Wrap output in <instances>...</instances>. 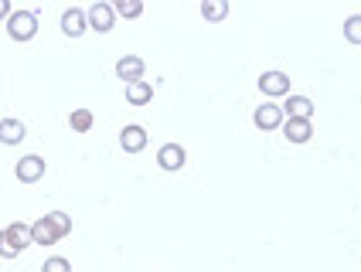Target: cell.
Wrapping results in <instances>:
<instances>
[{"mask_svg": "<svg viewBox=\"0 0 361 272\" xmlns=\"http://www.w3.org/2000/svg\"><path fill=\"white\" fill-rule=\"evenodd\" d=\"M116 75L130 85V82H143V58H137V55H123L120 61H116Z\"/></svg>", "mask_w": 361, "mask_h": 272, "instance_id": "obj_11", "label": "cell"}, {"mask_svg": "<svg viewBox=\"0 0 361 272\" xmlns=\"http://www.w3.org/2000/svg\"><path fill=\"white\" fill-rule=\"evenodd\" d=\"M61 31H65L68 38H82V35L89 31V18H85V11L68 7V11L61 14Z\"/></svg>", "mask_w": 361, "mask_h": 272, "instance_id": "obj_5", "label": "cell"}, {"mask_svg": "<svg viewBox=\"0 0 361 272\" xmlns=\"http://www.w3.org/2000/svg\"><path fill=\"white\" fill-rule=\"evenodd\" d=\"M225 14H228V4L225 0H204L201 4V18L204 20H221Z\"/></svg>", "mask_w": 361, "mask_h": 272, "instance_id": "obj_16", "label": "cell"}, {"mask_svg": "<svg viewBox=\"0 0 361 272\" xmlns=\"http://www.w3.org/2000/svg\"><path fill=\"white\" fill-rule=\"evenodd\" d=\"M68 232H72V218L65 211H51L31 225V245H55Z\"/></svg>", "mask_w": 361, "mask_h": 272, "instance_id": "obj_1", "label": "cell"}, {"mask_svg": "<svg viewBox=\"0 0 361 272\" xmlns=\"http://www.w3.org/2000/svg\"><path fill=\"white\" fill-rule=\"evenodd\" d=\"M259 89L266 96H290V75L286 72H262Z\"/></svg>", "mask_w": 361, "mask_h": 272, "instance_id": "obj_8", "label": "cell"}, {"mask_svg": "<svg viewBox=\"0 0 361 272\" xmlns=\"http://www.w3.org/2000/svg\"><path fill=\"white\" fill-rule=\"evenodd\" d=\"M85 18H89V27L92 31H99V35H106V31H113V18H116V11H113V4H92L89 11H85Z\"/></svg>", "mask_w": 361, "mask_h": 272, "instance_id": "obj_4", "label": "cell"}, {"mask_svg": "<svg viewBox=\"0 0 361 272\" xmlns=\"http://www.w3.org/2000/svg\"><path fill=\"white\" fill-rule=\"evenodd\" d=\"M283 136L290 143H307L314 136V126H310V119H286L283 123Z\"/></svg>", "mask_w": 361, "mask_h": 272, "instance_id": "obj_13", "label": "cell"}, {"mask_svg": "<svg viewBox=\"0 0 361 272\" xmlns=\"http://www.w3.org/2000/svg\"><path fill=\"white\" fill-rule=\"evenodd\" d=\"M252 123H256L259 130H280L283 126V109L280 106H273V102H266V106H259V109L252 113Z\"/></svg>", "mask_w": 361, "mask_h": 272, "instance_id": "obj_9", "label": "cell"}, {"mask_svg": "<svg viewBox=\"0 0 361 272\" xmlns=\"http://www.w3.org/2000/svg\"><path fill=\"white\" fill-rule=\"evenodd\" d=\"M120 147L126 150V154H140L143 147H147V130L143 126H123V133H120Z\"/></svg>", "mask_w": 361, "mask_h": 272, "instance_id": "obj_10", "label": "cell"}, {"mask_svg": "<svg viewBox=\"0 0 361 272\" xmlns=\"http://www.w3.org/2000/svg\"><path fill=\"white\" fill-rule=\"evenodd\" d=\"M24 123L20 119H0V143H7V147H18L20 140H24Z\"/></svg>", "mask_w": 361, "mask_h": 272, "instance_id": "obj_14", "label": "cell"}, {"mask_svg": "<svg viewBox=\"0 0 361 272\" xmlns=\"http://www.w3.org/2000/svg\"><path fill=\"white\" fill-rule=\"evenodd\" d=\"M113 11H116L120 18H140L143 4H140V0H116V4H113Z\"/></svg>", "mask_w": 361, "mask_h": 272, "instance_id": "obj_17", "label": "cell"}, {"mask_svg": "<svg viewBox=\"0 0 361 272\" xmlns=\"http://www.w3.org/2000/svg\"><path fill=\"white\" fill-rule=\"evenodd\" d=\"M344 38L351 41V44H361V14H351V18L344 20Z\"/></svg>", "mask_w": 361, "mask_h": 272, "instance_id": "obj_19", "label": "cell"}, {"mask_svg": "<svg viewBox=\"0 0 361 272\" xmlns=\"http://www.w3.org/2000/svg\"><path fill=\"white\" fill-rule=\"evenodd\" d=\"M41 272H72V266H68V259L55 255V259H48V262L41 266Z\"/></svg>", "mask_w": 361, "mask_h": 272, "instance_id": "obj_20", "label": "cell"}, {"mask_svg": "<svg viewBox=\"0 0 361 272\" xmlns=\"http://www.w3.org/2000/svg\"><path fill=\"white\" fill-rule=\"evenodd\" d=\"M68 123H72L75 133H89V130H92V113H89V109H75V113L68 116Z\"/></svg>", "mask_w": 361, "mask_h": 272, "instance_id": "obj_18", "label": "cell"}, {"mask_svg": "<svg viewBox=\"0 0 361 272\" xmlns=\"http://www.w3.org/2000/svg\"><path fill=\"white\" fill-rule=\"evenodd\" d=\"M157 163H161V171H180L188 163V154H184L180 143H164L161 154H157Z\"/></svg>", "mask_w": 361, "mask_h": 272, "instance_id": "obj_6", "label": "cell"}, {"mask_svg": "<svg viewBox=\"0 0 361 272\" xmlns=\"http://www.w3.org/2000/svg\"><path fill=\"white\" fill-rule=\"evenodd\" d=\"M150 99H154V85H150V82H130V85H126V102L147 106Z\"/></svg>", "mask_w": 361, "mask_h": 272, "instance_id": "obj_15", "label": "cell"}, {"mask_svg": "<svg viewBox=\"0 0 361 272\" xmlns=\"http://www.w3.org/2000/svg\"><path fill=\"white\" fill-rule=\"evenodd\" d=\"M14 14V7H11V0H0V20H7Z\"/></svg>", "mask_w": 361, "mask_h": 272, "instance_id": "obj_21", "label": "cell"}, {"mask_svg": "<svg viewBox=\"0 0 361 272\" xmlns=\"http://www.w3.org/2000/svg\"><path fill=\"white\" fill-rule=\"evenodd\" d=\"M7 35H11V41H31L38 35V18L31 11H14L7 18Z\"/></svg>", "mask_w": 361, "mask_h": 272, "instance_id": "obj_3", "label": "cell"}, {"mask_svg": "<svg viewBox=\"0 0 361 272\" xmlns=\"http://www.w3.org/2000/svg\"><path fill=\"white\" fill-rule=\"evenodd\" d=\"M27 245H31V225L14 221V225H7V228L0 232V255H4V259H18Z\"/></svg>", "mask_w": 361, "mask_h": 272, "instance_id": "obj_2", "label": "cell"}, {"mask_svg": "<svg viewBox=\"0 0 361 272\" xmlns=\"http://www.w3.org/2000/svg\"><path fill=\"white\" fill-rule=\"evenodd\" d=\"M14 174H18L20 184H35V180L44 177V160L41 156H24V160H18Z\"/></svg>", "mask_w": 361, "mask_h": 272, "instance_id": "obj_7", "label": "cell"}, {"mask_svg": "<svg viewBox=\"0 0 361 272\" xmlns=\"http://www.w3.org/2000/svg\"><path fill=\"white\" fill-rule=\"evenodd\" d=\"M283 116L286 119H310L314 116V102L307 96H290L286 99V106H280Z\"/></svg>", "mask_w": 361, "mask_h": 272, "instance_id": "obj_12", "label": "cell"}]
</instances>
